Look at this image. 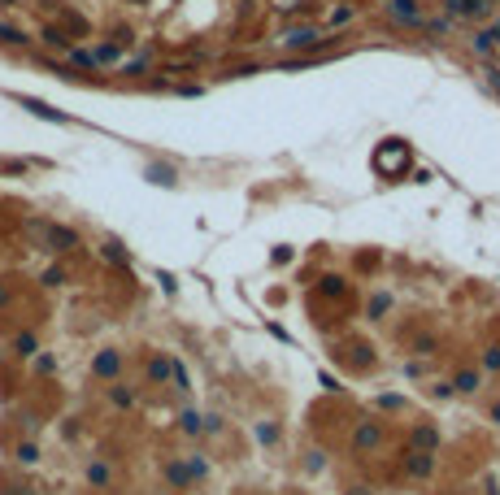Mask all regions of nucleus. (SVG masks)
Returning <instances> with one entry per match:
<instances>
[{"label":"nucleus","instance_id":"obj_40","mask_svg":"<svg viewBox=\"0 0 500 495\" xmlns=\"http://www.w3.org/2000/svg\"><path fill=\"white\" fill-rule=\"evenodd\" d=\"M44 287H65V270L61 265H53V270H44V278H39Z\"/></svg>","mask_w":500,"mask_h":495},{"label":"nucleus","instance_id":"obj_1","mask_svg":"<svg viewBox=\"0 0 500 495\" xmlns=\"http://www.w3.org/2000/svg\"><path fill=\"white\" fill-rule=\"evenodd\" d=\"M370 165H374V174H379V178L396 182V178H405V174H409L413 152H409V144H405V139H383L379 148L370 152Z\"/></svg>","mask_w":500,"mask_h":495},{"label":"nucleus","instance_id":"obj_6","mask_svg":"<svg viewBox=\"0 0 500 495\" xmlns=\"http://www.w3.org/2000/svg\"><path fill=\"white\" fill-rule=\"evenodd\" d=\"M439 443H444V434H439L435 422H413L405 448H413V452H435V456H439Z\"/></svg>","mask_w":500,"mask_h":495},{"label":"nucleus","instance_id":"obj_39","mask_svg":"<svg viewBox=\"0 0 500 495\" xmlns=\"http://www.w3.org/2000/svg\"><path fill=\"white\" fill-rule=\"evenodd\" d=\"M227 430V417L222 413H205V434H222Z\"/></svg>","mask_w":500,"mask_h":495},{"label":"nucleus","instance_id":"obj_32","mask_svg":"<svg viewBox=\"0 0 500 495\" xmlns=\"http://www.w3.org/2000/svg\"><path fill=\"white\" fill-rule=\"evenodd\" d=\"M357 18V5H339V9H331V31H339V26H348V22H353Z\"/></svg>","mask_w":500,"mask_h":495},{"label":"nucleus","instance_id":"obj_3","mask_svg":"<svg viewBox=\"0 0 500 495\" xmlns=\"http://www.w3.org/2000/svg\"><path fill=\"white\" fill-rule=\"evenodd\" d=\"M348 448H353L357 456L383 452V448H387V422H379V417H365V422H357L353 434H348Z\"/></svg>","mask_w":500,"mask_h":495},{"label":"nucleus","instance_id":"obj_17","mask_svg":"<svg viewBox=\"0 0 500 495\" xmlns=\"http://www.w3.org/2000/svg\"><path fill=\"white\" fill-rule=\"evenodd\" d=\"M253 439L261 443V448H274V443L283 439V430H279V422H274V417H261V422H253Z\"/></svg>","mask_w":500,"mask_h":495},{"label":"nucleus","instance_id":"obj_5","mask_svg":"<svg viewBox=\"0 0 500 495\" xmlns=\"http://www.w3.org/2000/svg\"><path fill=\"white\" fill-rule=\"evenodd\" d=\"M400 469H405L409 482H427V478H435L439 456H435V452H413V448H405V456H400Z\"/></svg>","mask_w":500,"mask_h":495},{"label":"nucleus","instance_id":"obj_36","mask_svg":"<svg viewBox=\"0 0 500 495\" xmlns=\"http://www.w3.org/2000/svg\"><path fill=\"white\" fill-rule=\"evenodd\" d=\"M13 456H18V465H35L39 460V448H35V443H18Z\"/></svg>","mask_w":500,"mask_h":495},{"label":"nucleus","instance_id":"obj_14","mask_svg":"<svg viewBox=\"0 0 500 495\" xmlns=\"http://www.w3.org/2000/svg\"><path fill=\"white\" fill-rule=\"evenodd\" d=\"M392 304H396V296L387 292V287H379V292H370V300H365V318L370 322H383L387 313H392Z\"/></svg>","mask_w":500,"mask_h":495},{"label":"nucleus","instance_id":"obj_51","mask_svg":"<svg viewBox=\"0 0 500 495\" xmlns=\"http://www.w3.org/2000/svg\"><path fill=\"white\" fill-rule=\"evenodd\" d=\"M174 495H192V491H174Z\"/></svg>","mask_w":500,"mask_h":495},{"label":"nucleus","instance_id":"obj_4","mask_svg":"<svg viewBox=\"0 0 500 495\" xmlns=\"http://www.w3.org/2000/svg\"><path fill=\"white\" fill-rule=\"evenodd\" d=\"M31 234L48 252H74V248H79V230L57 226V222H31Z\"/></svg>","mask_w":500,"mask_h":495},{"label":"nucleus","instance_id":"obj_42","mask_svg":"<svg viewBox=\"0 0 500 495\" xmlns=\"http://www.w3.org/2000/svg\"><path fill=\"white\" fill-rule=\"evenodd\" d=\"M35 370H39V374H53L57 361H53V356H35Z\"/></svg>","mask_w":500,"mask_h":495},{"label":"nucleus","instance_id":"obj_22","mask_svg":"<svg viewBox=\"0 0 500 495\" xmlns=\"http://www.w3.org/2000/svg\"><path fill=\"white\" fill-rule=\"evenodd\" d=\"M183 460H187V469H192V478H196V487H200V482H205V478L213 474V460H209L205 452H187Z\"/></svg>","mask_w":500,"mask_h":495},{"label":"nucleus","instance_id":"obj_19","mask_svg":"<svg viewBox=\"0 0 500 495\" xmlns=\"http://www.w3.org/2000/svg\"><path fill=\"white\" fill-rule=\"evenodd\" d=\"M83 474H87V482H92L96 491H105V487L113 482V469H109V460H87V469H83Z\"/></svg>","mask_w":500,"mask_h":495},{"label":"nucleus","instance_id":"obj_46","mask_svg":"<svg viewBox=\"0 0 500 495\" xmlns=\"http://www.w3.org/2000/svg\"><path fill=\"white\" fill-rule=\"evenodd\" d=\"M487 422H492V426H500V400H492V404H487Z\"/></svg>","mask_w":500,"mask_h":495},{"label":"nucleus","instance_id":"obj_8","mask_svg":"<svg viewBox=\"0 0 500 495\" xmlns=\"http://www.w3.org/2000/svg\"><path fill=\"white\" fill-rule=\"evenodd\" d=\"M383 13L396 26H409V31H418V26H422V5H418V0H383Z\"/></svg>","mask_w":500,"mask_h":495},{"label":"nucleus","instance_id":"obj_23","mask_svg":"<svg viewBox=\"0 0 500 495\" xmlns=\"http://www.w3.org/2000/svg\"><path fill=\"white\" fill-rule=\"evenodd\" d=\"M170 387L179 391V396H187V391H192V374H187V365H183L179 356L170 361Z\"/></svg>","mask_w":500,"mask_h":495},{"label":"nucleus","instance_id":"obj_10","mask_svg":"<svg viewBox=\"0 0 500 495\" xmlns=\"http://www.w3.org/2000/svg\"><path fill=\"white\" fill-rule=\"evenodd\" d=\"M400 344H405V352L413 361H427V356L439 352V334L435 330H413V334H400Z\"/></svg>","mask_w":500,"mask_h":495},{"label":"nucleus","instance_id":"obj_9","mask_svg":"<svg viewBox=\"0 0 500 495\" xmlns=\"http://www.w3.org/2000/svg\"><path fill=\"white\" fill-rule=\"evenodd\" d=\"M161 478L170 482V491H196V478H192V469L183 456H165L161 460Z\"/></svg>","mask_w":500,"mask_h":495},{"label":"nucleus","instance_id":"obj_24","mask_svg":"<svg viewBox=\"0 0 500 495\" xmlns=\"http://www.w3.org/2000/svg\"><path fill=\"white\" fill-rule=\"evenodd\" d=\"M92 57H96V65H118L122 61V44L118 39H105L100 48H92Z\"/></svg>","mask_w":500,"mask_h":495},{"label":"nucleus","instance_id":"obj_15","mask_svg":"<svg viewBox=\"0 0 500 495\" xmlns=\"http://www.w3.org/2000/svg\"><path fill=\"white\" fill-rule=\"evenodd\" d=\"M144 178L153 182V187H179V170L165 165V161H153V165L144 170Z\"/></svg>","mask_w":500,"mask_h":495},{"label":"nucleus","instance_id":"obj_31","mask_svg":"<svg viewBox=\"0 0 500 495\" xmlns=\"http://www.w3.org/2000/svg\"><path fill=\"white\" fill-rule=\"evenodd\" d=\"M0 44L22 48V44H31V39H27V31H18V26H5V22H0Z\"/></svg>","mask_w":500,"mask_h":495},{"label":"nucleus","instance_id":"obj_29","mask_svg":"<svg viewBox=\"0 0 500 495\" xmlns=\"http://www.w3.org/2000/svg\"><path fill=\"white\" fill-rule=\"evenodd\" d=\"M496 44H500V31H479L474 35V52H479V57H492Z\"/></svg>","mask_w":500,"mask_h":495},{"label":"nucleus","instance_id":"obj_16","mask_svg":"<svg viewBox=\"0 0 500 495\" xmlns=\"http://www.w3.org/2000/svg\"><path fill=\"white\" fill-rule=\"evenodd\" d=\"M318 296L344 300V296H348V278H344V274H322V278H318Z\"/></svg>","mask_w":500,"mask_h":495},{"label":"nucleus","instance_id":"obj_38","mask_svg":"<svg viewBox=\"0 0 500 495\" xmlns=\"http://www.w3.org/2000/svg\"><path fill=\"white\" fill-rule=\"evenodd\" d=\"M483 83H487V92L500 100V70H496V65H483Z\"/></svg>","mask_w":500,"mask_h":495},{"label":"nucleus","instance_id":"obj_12","mask_svg":"<svg viewBox=\"0 0 500 495\" xmlns=\"http://www.w3.org/2000/svg\"><path fill=\"white\" fill-rule=\"evenodd\" d=\"M170 352H148V361H144V378H148V387H170Z\"/></svg>","mask_w":500,"mask_h":495},{"label":"nucleus","instance_id":"obj_18","mask_svg":"<svg viewBox=\"0 0 500 495\" xmlns=\"http://www.w3.org/2000/svg\"><path fill=\"white\" fill-rule=\"evenodd\" d=\"M179 430L187 439H200V434H205V413H200V408H183L179 413Z\"/></svg>","mask_w":500,"mask_h":495},{"label":"nucleus","instance_id":"obj_43","mask_svg":"<svg viewBox=\"0 0 500 495\" xmlns=\"http://www.w3.org/2000/svg\"><path fill=\"white\" fill-rule=\"evenodd\" d=\"M422 374H427V365H422V361H409L405 365V378H422Z\"/></svg>","mask_w":500,"mask_h":495},{"label":"nucleus","instance_id":"obj_49","mask_svg":"<svg viewBox=\"0 0 500 495\" xmlns=\"http://www.w3.org/2000/svg\"><path fill=\"white\" fill-rule=\"evenodd\" d=\"M0 5H18V0H0Z\"/></svg>","mask_w":500,"mask_h":495},{"label":"nucleus","instance_id":"obj_26","mask_svg":"<svg viewBox=\"0 0 500 495\" xmlns=\"http://www.w3.org/2000/svg\"><path fill=\"white\" fill-rule=\"evenodd\" d=\"M65 52H70V65H74V70H92V74L100 70V65H96V57H92V48H74V44H70Z\"/></svg>","mask_w":500,"mask_h":495},{"label":"nucleus","instance_id":"obj_13","mask_svg":"<svg viewBox=\"0 0 500 495\" xmlns=\"http://www.w3.org/2000/svg\"><path fill=\"white\" fill-rule=\"evenodd\" d=\"M18 104L27 113H35V118H44V122H57V126H65L70 118L61 113V109H53V104H44V100H35V96H18Z\"/></svg>","mask_w":500,"mask_h":495},{"label":"nucleus","instance_id":"obj_28","mask_svg":"<svg viewBox=\"0 0 500 495\" xmlns=\"http://www.w3.org/2000/svg\"><path fill=\"white\" fill-rule=\"evenodd\" d=\"M427 400L448 404V400H453V382H448V378H431V382H427Z\"/></svg>","mask_w":500,"mask_h":495},{"label":"nucleus","instance_id":"obj_48","mask_svg":"<svg viewBox=\"0 0 500 495\" xmlns=\"http://www.w3.org/2000/svg\"><path fill=\"white\" fill-rule=\"evenodd\" d=\"M127 5H148V0H127Z\"/></svg>","mask_w":500,"mask_h":495},{"label":"nucleus","instance_id":"obj_25","mask_svg":"<svg viewBox=\"0 0 500 495\" xmlns=\"http://www.w3.org/2000/svg\"><path fill=\"white\" fill-rule=\"evenodd\" d=\"M374 408H379V413H405L409 400L400 396V391H383V396H374Z\"/></svg>","mask_w":500,"mask_h":495},{"label":"nucleus","instance_id":"obj_2","mask_svg":"<svg viewBox=\"0 0 500 495\" xmlns=\"http://www.w3.org/2000/svg\"><path fill=\"white\" fill-rule=\"evenodd\" d=\"M322 44H331V39H327V31H322V26H313V22H305V26H287V31L279 35V48L292 52V57H313Z\"/></svg>","mask_w":500,"mask_h":495},{"label":"nucleus","instance_id":"obj_27","mask_svg":"<svg viewBox=\"0 0 500 495\" xmlns=\"http://www.w3.org/2000/svg\"><path fill=\"white\" fill-rule=\"evenodd\" d=\"M148 70H153V52H139V57L122 61V74H131V78H139V74H148Z\"/></svg>","mask_w":500,"mask_h":495},{"label":"nucleus","instance_id":"obj_50","mask_svg":"<svg viewBox=\"0 0 500 495\" xmlns=\"http://www.w3.org/2000/svg\"><path fill=\"white\" fill-rule=\"evenodd\" d=\"M287 495H305V491H287Z\"/></svg>","mask_w":500,"mask_h":495},{"label":"nucleus","instance_id":"obj_30","mask_svg":"<svg viewBox=\"0 0 500 495\" xmlns=\"http://www.w3.org/2000/svg\"><path fill=\"white\" fill-rule=\"evenodd\" d=\"M479 370H483V374H500V344H487V348H483Z\"/></svg>","mask_w":500,"mask_h":495},{"label":"nucleus","instance_id":"obj_47","mask_svg":"<svg viewBox=\"0 0 500 495\" xmlns=\"http://www.w3.org/2000/svg\"><path fill=\"white\" fill-rule=\"evenodd\" d=\"M9 300H13V292H9V282H5V278H0V308H5Z\"/></svg>","mask_w":500,"mask_h":495},{"label":"nucleus","instance_id":"obj_34","mask_svg":"<svg viewBox=\"0 0 500 495\" xmlns=\"http://www.w3.org/2000/svg\"><path fill=\"white\" fill-rule=\"evenodd\" d=\"M44 44L65 52V48H70V35H65V31H57V26H44Z\"/></svg>","mask_w":500,"mask_h":495},{"label":"nucleus","instance_id":"obj_21","mask_svg":"<svg viewBox=\"0 0 500 495\" xmlns=\"http://www.w3.org/2000/svg\"><path fill=\"white\" fill-rule=\"evenodd\" d=\"M100 256H105L109 265H118V270H127V265H131V252L122 248L118 239H105V244H100Z\"/></svg>","mask_w":500,"mask_h":495},{"label":"nucleus","instance_id":"obj_20","mask_svg":"<svg viewBox=\"0 0 500 495\" xmlns=\"http://www.w3.org/2000/svg\"><path fill=\"white\" fill-rule=\"evenodd\" d=\"M135 400H139V396H135V387H127L122 378L109 382V404H113V408H135Z\"/></svg>","mask_w":500,"mask_h":495},{"label":"nucleus","instance_id":"obj_7","mask_svg":"<svg viewBox=\"0 0 500 495\" xmlns=\"http://www.w3.org/2000/svg\"><path fill=\"white\" fill-rule=\"evenodd\" d=\"M92 378L96 382H118L122 378V352L118 348H100L92 356Z\"/></svg>","mask_w":500,"mask_h":495},{"label":"nucleus","instance_id":"obj_11","mask_svg":"<svg viewBox=\"0 0 500 495\" xmlns=\"http://www.w3.org/2000/svg\"><path fill=\"white\" fill-rule=\"evenodd\" d=\"M448 382H453V396H479L483 382H487V374L479 370V365H461V370L448 378Z\"/></svg>","mask_w":500,"mask_h":495},{"label":"nucleus","instance_id":"obj_41","mask_svg":"<svg viewBox=\"0 0 500 495\" xmlns=\"http://www.w3.org/2000/svg\"><path fill=\"white\" fill-rule=\"evenodd\" d=\"M248 74H261V65H235V70H227L222 78H248Z\"/></svg>","mask_w":500,"mask_h":495},{"label":"nucleus","instance_id":"obj_33","mask_svg":"<svg viewBox=\"0 0 500 495\" xmlns=\"http://www.w3.org/2000/svg\"><path fill=\"white\" fill-rule=\"evenodd\" d=\"M13 352H18V356H35V352H39V344H35V334H31V330H22V334L13 339Z\"/></svg>","mask_w":500,"mask_h":495},{"label":"nucleus","instance_id":"obj_45","mask_svg":"<svg viewBox=\"0 0 500 495\" xmlns=\"http://www.w3.org/2000/svg\"><path fill=\"white\" fill-rule=\"evenodd\" d=\"M318 382H322V387H327V391H339V378H331L327 370H322V374H318Z\"/></svg>","mask_w":500,"mask_h":495},{"label":"nucleus","instance_id":"obj_35","mask_svg":"<svg viewBox=\"0 0 500 495\" xmlns=\"http://www.w3.org/2000/svg\"><path fill=\"white\" fill-rule=\"evenodd\" d=\"M322 469H327V452H322V448L305 452V474H322Z\"/></svg>","mask_w":500,"mask_h":495},{"label":"nucleus","instance_id":"obj_37","mask_svg":"<svg viewBox=\"0 0 500 495\" xmlns=\"http://www.w3.org/2000/svg\"><path fill=\"white\" fill-rule=\"evenodd\" d=\"M418 31H427V35H448V18H422V26H418Z\"/></svg>","mask_w":500,"mask_h":495},{"label":"nucleus","instance_id":"obj_44","mask_svg":"<svg viewBox=\"0 0 500 495\" xmlns=\"http://www.w3.org/2000/svg\"><path fill=\"white\" fill-rule=\"evenodd\" d=\"M344 495H374V491H370L365 482H348V487H344Z\"/></svg>","mask_w":500,"mask_h":495}]
</instances>
